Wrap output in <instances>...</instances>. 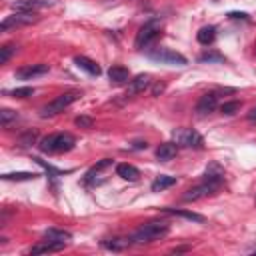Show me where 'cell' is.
Segmentation results:
<instances>
[{
	"mask_svg": "<svg viewBox=\"0 0 256 256\" xmlns=\"http://www.w3.org/2000/svg\"><path fill=\"white\" fill-rule=\"evenodd\" d=\"M34 94V88L32 86H22V88H14L12 90V96L14 98H28V96Z\"/></svg>",
	"mask_w": 256,
	"mask_h": 256,
	"instance_id": "obj_29",
	"label": "cell"
},
{
	"mask_svg": "<svg viewBox=\"0 0 256 256\" xmlns=\"http://www.w3.org/2000/svg\"><path fill=\"white\" fill-rule=\"evenodd\" d=\"M160 28H162V20H158V18H152L148 22H144L138 30V34H136V40H134V46L138 50H144L152 40L158 38L160 34Z\"/></svg>",
	"mask_w": 256,
	"mask_h": 256,
	"instance_id": "obj_2",
	"label": "cell"
},
{
	"mask_svg": "<svg viewBox=\"0 0 256 256\" xmlns=\"http://www.w3.org/2000/svg\"><path fill=\"white\" fill-rule=\"evenodd\" d=\"M252 252H254V254H256V248H254V250H252Z\"/></svg>",
	"mask_w": 256,
	"mask_h": 256,
	"instance_id": "obj_37",
	"label": "cell"
},
{
	"mask_svg": "<svg viewBox=\"0 0 256 256\" xmlns=\"http://www.w3.org/2000/svg\"><path fill=\"white\" fill-rule=\"evenodd\" d=\"M204 180H210V182H222L224 180V170L216 164V162H212L208 168H206V172H204Z\"/></svg>",
	"mask_w": 256,
	"mask_h": 256,
	"instance_id": "obj_21",
	"label": "cell"
},
{
	"mask_svg": "<svg viewBox=\"0 0 256 256\" xmlns=\"http://www.w3.org/2000/svg\"><path fill=\"white\" fill-rule=\"evenodd\" d=\"M12 120H16V112H14V110H8V108L0 110V124H2L4 128H8Z\"/></svg>",
	"mask_w": 256,
	"mask_h": 256,
	"instance_id": "obj_26",
	"label": "cell"
},
{
	"mask_svg": "<svg viewBox=\"0 0 256 256\" xmlns=\"http://www.w3.org/2000/svg\"><path fill=\"white\" fill-rule=\"evenodd\" d=\"M36 138H38V132H36V130H28V132H24L22 136H18L16 144H18V146H32V144L36 142Z\"/></svg>",
	"mask_w": 256,
	"mask_h": 256,
	"instance_id": "obj_24",
	"label": "cell"
},
{
	"mask_svg": "<svg viewBox=\"0 0 256 256\" xmlns=\"http://www.w3.org/2000/svg\"><path fill=\"white\" fill-rule=\"evenodd\" d=\"M70 238H72L70 232L58 230V228H48V230L44 232V240H52V242H64V244H68Z\"/></svg>",
	"mask_w": 256,
	"mask_h": 256,
	"instance_id": "obj_18",
	"label": "cell"
},
{
	"mask_svg": "<svg viewBox=\"0 0 256 256\" xmlns=\"http://www.w3.org/2000/svg\"><path fill=\"white\" fill-rule=\"evenodd\" d=\"M108 78L114 84H124V82L130 80V72H128V68H124V66H112L108 70Z\"/></svg>",
	"mask_w": 256,
	"mask_h": 256,
	"instance_id": "obj_17",
	"label": "cell"
},
{
	"mask_svg": "<svg viewBox=\"0 0 256 256\" xmlns=\"http://www.w3.org/2000/svg\"><path fill=\"white\" fill-rule=\"evenodd\" d=\"M14 52H16V46H14V44H6V46L0 48V64H6Z\"/></svg>",
	"mask_w": 256,
	"mask_h": 256,
	"instance_id": "obj_27",
	"label": "cell"
},
{
	"mask_svg": "<svg viewBox=\"0 0 256 256\" xmlns=\"http://www.w3.org/2000/svg\"><path fill=\"white\" fill-rule=\"evenodd\" d=\"M172 138L178 146H194V148H202V136L192 130V128H176L172 132Z\"/></svg>",
	"mask_w": 256,
	"mask_h": 256,
	"instance_id": "obj_5",
	"label": "cell"
},
{
	"mask_svg": "<svg viewBox=\"0 0 256 256\" xmlns=\"http://www.w3.org/2000/svg\"><path fill=\"white\" fill-rule=\"evenodd\" d=\"M200 62H224V56L216 52H206L200 56Z\"/></svg>",
	"mask_w": 256,
	"mask_h": 256,
	"instance_id": "obj_32",
	"label": "cell"
},
{
	"mask_svg": "<svg viewBox=\"0 0 256 256\" xmlns=\"http://www.w3.org/2000/svg\"><path fill=\"white\" fill-rule=\"evenodd\" d=\"M2 178L4 180H34L36 174H32V172H14V174H4Z\"/></svg>",
	"mask_w": 256,
	"mask_h": 256,
	"instance_id": "obj_28",
	"label": "cell"
},
{
	"mask_svg": "<svg viewBox=\"0 0 256 256\" xmlns=\"http://www.w3.org/2000/svg\"><path fill=\"white\" fill-rule=\"evenodd\" d=\"M148 86H150V76H148V74H138L134 80L128 82V90H126V94H128V96L140 94V92H144Z\"/></svg>",
	"mask_w": 256,
	"mask_h": 256,
	"instance_id": "obj_11",
	"label": "cell"
},
{
	"mask_svg": "<svg viewBox=\"0 0 256 256\" xmlns=\"http://www.w3.org/2000/svg\"><path fill=\"white\" fill-rule=\"evenodd\" d=\"M74 144H76V140H74L72 134H68V132L56 134V138H54V152H68V150L74 148Z\"/></svg>",
	"mask_w": 256,
	"mask_h": 256,
	"instance_id": "obj_12",
	"label": "cell"
},
{
	"mask_svg": "<svg viewBox=\"0 0 256 256\" xmlns=\"http://www.w3.org/2000/svg\"><path fill=\"white\" fill-rule=\"evenodd\" d=\"M162 90H164V84H162V82H160V84H156V86H154V90H152V96H158V94L162 92Z\"/></svg>",
	"mask_w": 256,
	"mask_h": 256,
	"instance_id": "obj_34",
	"label": "cell"
},
{
	"mask_svg": "<svg viewBox=\"0 0 256 256\" xmlns=\"http://www.w3.org/2000/svg\"><path fill=\"white\" fill-rule=\"evenodd\" d=\"M150 58L162 62V64H172V66H184L186 64V58L178 52H172L168 48H158L156 52H150Z\"/></svg>",
	"mask_w": 256,
	"mask_h": 256,
	"instance_id": "obj_6",
	"label": "cell"
},
{
	"mask_svg": "<svg viewBox=\"0 0 256 256\" xmlns=\"http://www.w3.org/2000/svg\"><path fill=\"white\" fill-rule=\"evenodd\" d=\"M248 120H250V122H256V106L250 108V112H248Z\"/></svg>",
	"mask_w": 256,
	"mask_h": 256,
	"instance_id": "obj_35",
	"label": "cell"
},
{
	"mask_svg": "<svg viewBox=\"0 0 256 256\" xmlns=\"http://www.w3.org/2000/svg\"><path fill=\"white\" fill-rule=\"evenodd\" d=\"M80 98V92H64V94H60V96H56V98L52 100V102H48L44 108H42V116L46 118V116H54V114H58V112H64V108H68L72 102H76Z\"/></svg>",
	"mask_w": 256,
	"mask_h": 256,
	"instance_id": "obj_3",
	"label": "cell"
},
{
	"mask_svg": "<svg viewBox=\"0 0 256 256\" xmlns=\"http://www.w3.org/2000/svg\"><path fill=\"white\" fill-rule=\"evenodd\" d=\"M216 104H218L216 92H206V94L200 96V100L196 102V114H198V116H204V114L212 112V110L216 108Z\"/></svg>",
	"mask_w": 256,
	"mask_h": 256,
	"instance_id": "obj_8",
	"label": "cell"
},
{
	"mask_svg": "<svg viewBox=\"0 0 256 256\" xmlns=\"http://www.w3.org/2000/svg\"><path fill=\"white\" fill-rule=\"evenodd\" d=\"M46 72H48V64H30V66H26V68H20L16 72V76L22 78V80H32V78L42 76Z\"/></svg>",
	"mask_w": 256,
	"mask_h": 256,
	"instance_id": "obj_10",
	"label": "cell"
},
{
	"mask_svg": "<svg viewBox=\"0 0 256 256\" xmlns=\"http://www.w3.org/2000/svg\"><path fill=\"white\" fill-rule=\"evenodd\" d=\"M196 38H198V42H200V44H204V46L212 44V42H214V38H216V28H214V26H202V28L198 30Z\"/></svg>",
	"mask_w": 256,
	"mask_h": 256,
	"instance_id": "obj_19",
	"label": "cell"
},
{
	"mask_svg": "<svg viewBox=\"0 0 256 256\" xmlns=\"http://www.w3.org/2000/svg\"><path fill=\"white\" fill-rule=\"evenodd\" d=\"M74 62H76L78 68H82L84 72H88V74H92V76H100V72H102L98 64H96L94 60H90V58H86V56H76Z\"/></svg>",
	"mask_w": 256,
	"mask_h": 256,
	"instance_id": "obj_14",
	"label": "cell"
},
{
	"mask_svg": "<svg viewBox=\"0 0 256 256\" xmlns=\"http://www.w3.org/2000/svg\"><path fill=\"white\" fill-rule=\"evenodd\" d=\"M132 238H112V240H104L102 244L110 250H124L126 246H130Z\"/></svg>",
	"mask_w": 256,
	"mask_h": 256,
	"instance_id": "obj_23",
	"label": "cell"
},
{
	"mask_svg": "<svg viewBox=\"0 0 256 256\" xmlns=\"http://www.w3.org/2000/svg\"><path fill=\"white\" fill-rule=\"evenodd\" d=\"M74 124H76V126H80V128H92L94 120H92L90 116H78V118L74 120Z\"/></svg>",
	"mask_w": 256,
	"mask_h": 256,
	"instance_id": "obj_33",
	"label": "cell"
},
{
	"mask_svg": "<svg viewBox=\"0 0 256 256\" xmlns=\"http://www.w3.org/2000/svg\"><path fill=\"white\" fill-rule=\"evenodd\" d=\"M64 242H52V240H44L42 244H36V246H32L30 248V254H44V252H54V250H62Z\"/></svg>",
	"mask_w": 256,
	"mask_h": 256,
	"instance_id": "obj_16",
	"label": "cell"
},
{
	"mask_svg": "<svg viewBox=\"0 0 256 256\" xmlns=\"http://www.w3.org/2000/svg\"><path fill=\"white\" fill-rule=\"evenodd\" d=\"M32 22H36V14L34 12H16L12 16H6L2 20V24H0V28L2 30H8L12 26H28Z\"/></svg>",
	"mask_w": 256,
	"mask_h": 256,
	"instance_id": "obj_7",
	"label": "cell"
},
{
	"mask_svg": "<svg viewBox=\"0 0 256 256\" xmlns=\"http://www.w3.org/2000/svg\"><path fill=\"white\" fill-rule=\"evenodd\" d=\"M164 212H170V214L182 216V218H186V220H192V222H204V220H206L202 214H196V212H188V210H172V208H164Z\"/></svg>",
	"mask_w": 256,
	"mask_h": 256,
	"instance_id": "obj_22",
	"label": "cell"
},
{
	"mask_svg": "<svg viewBox=\"0 0 256 256\" xmlns=\"http://www.w3.org/2000/svg\"><path fill=\"white\" fill-rule=\"evenodd\" d=\"M116 174L120 178L128 180V182H136L140 178V170L136 166H132V164H118L116 166Z\"/></svg>",
	"mask_w": 256,
	"mask_h": 256,
	"instance_id": "obj_15",
	"label": "cell"
},
{
	"mask_svg": "<svg viewBox=\"0 0 256 256\" xmlns=\"http://www.w3.org/2000/svg\"><path fill=\"white\" fill-rule=\"evenodd\" d=\"M174 184H176V178H174V176H166V174H162V176H158V178L150 184V188H152V192H160V190L170 188V186H174Z\"/></svg>",
	"mask_w": 256,
	"mask_h": 256,
	"instance_id": "obj_20",
	"label": "cell"
},
{
	"mask_svg": "<svg viewBox=\"0 0 256 256\" xmlns=\"http://www.w3.org/2000/svg\"><path fill=\"white\" fill-rule=\"evenodd\" d=\"M228 16H230V18H246V14H244V12H230Z\"/></svg>",
	"mask_w": 256,
	"mask_h": 256,
	"instance_id": "obj_36",
	"label": "cell"
},
{
	"mask_svg": "<svg viewBox=\"0 0 256 256\" xmlns=\"http://www.w3.org/2000/svg\"><path fill=\"white\" fill-rule=\"evenodd\" d=\"M218 188H220L218 182L204 180L202 184H198V186H194V188L186 190V194L182 196V200H184V202H196V200H202V198H206V196H212Z\"/></svg>",
	"mask_w": 256,
	"mask_h": 256,
	"instance_id": "obj_4",
	"label": "cell"
},
{
	"mask_svg": "<svg viewBox=\"0 0 256 256\" xmlns=\"http://www.w3.org/2000/svg\"><path fill=\"white\" fill-rule=\"evenodd\" d=\"M110 164H112V160H110V158H104V160H100V162H98V164H96V166H92V170H90V172L86 174V178H88V176H94V174H98L100 170H104V168H108Z\"/></svg>",
	"mask_w": 256,
	"mask_h": 256,
	"instance_id": "obj_30",
	"label": "cell"
},
{
	"mask_svg": "<svg viewBox=\"0 0 256 256\" xmlns=\"http://www.w3.org/2000/svg\"><path fill=\"white\" fill-rule=\"evenodd\" d=\"M240 102L238 100H230V102H224L222 106H220V112L222 114H226V116H232V114H236L238 110H240Z\"/></svg>",
	"mask_w": 256,
	"mask_h": 256,
	"instance_id": "obj_25",
	"label": "cell"
},
{
	"mask_svg": "<svg viewBox=\"0 0 256 256\" xmlns=\"http://www.w3.org/2000/svg\"><path fill=\"white\" fill-rule=\"evenodd\" d=\"M168 224L166 222H148V224H142V226L130 236L132 242L136 244H146V242H154V240H160L168 234Z\"/></svg>",
	"mask_w": 256,
	"mask_h": 256,
	"instance_id": "obj_1",
	"label": "cell"
},
{
	"mask_svg": "<svg viewBox=\"0 0 256 256\" xmlns=\"http://www.w3.org/2000/svg\"><path fill=\"white\" fill-rule=\"evenodd\" d=\"M50 2H46V0H16V2L12 4V8L16 12H36L44 6H48Z\"/></svg>",
	"mask_w": 256,
	"mask_h": 256,
	"instance_id": "obj_9",
	"label": "cell"
},
{
	"mask_svg": "<svg viewBox=\"0 0 256 256\" xmlns=\"http://www.w3.org/2000/svg\"><path fill=\"white\" fill-rule=\"evenodd\" d=\"M54 138H56V134H50V136L42 138L40 150H42V152H54Z\"/></svg>",
	"mask_w": 256,
	"mask_h": 256,
	"instance_id": "obj_31",
	"label": "cell"
},
{
	"mask_svg": "<svg viewBox=\"0 0 256 256\" xmlns=\"http://www.w3.org/2000/svg\"><path fill=\"white\" fill-rule=\"evenodd\" d=\"M178 152V144L176 142H164V144H160L156 148V158L158 160H162V162H168V160H172Z\"/></svg>",
	"mask_w": 256,
	"mask_h": 256,
	"instance_id": "obj_13",
	"label": "cell"
}]
</instances>
